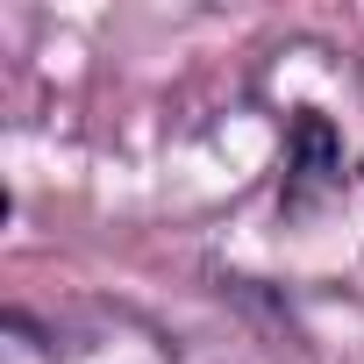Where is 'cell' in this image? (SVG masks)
<instances>
[{
  "label": "cell",
  "mask_w": 364,
  "mask_h": 364,
  "mask_svg": "<svg viewBox=\"0 0 364 364\" xmlns=\"http://www.w3.org/2000/svg\"><path fill=\"white\" fill-rule=\"evenodd\" d=\"M293 171H300V178H314V186H321V178H336V171H343L336 129H328L321 114H300V122H293Z\"/></svg>",
  "instance_id": "1"
}]
</instances>
